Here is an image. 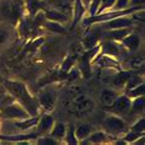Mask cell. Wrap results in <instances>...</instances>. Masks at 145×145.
Masks as SVG:
<instances>
[{"label":"cell","mask_w":145,"mask_h":145,"mask_svg":"<svg viewBox=\"0 0 145 145\" xmlns=\"http://www.w3.org/2000/svg\"><path fill=\"white\" fill-rule=\"evenodd\" d=\"M44 44V37H35L30 39V41H27L26 46H25V52H36V50H38L39 47H42Z\"/></svg>","instance_id":"30"},{"label":"cell","mask_w":145,"mask_h":145,"mask_svg":"<svg viewBox=\"0 0 145 145\" xmlns=\"http://www.w3.org/2000/svg\"><path fill=\"white\" fill-rule=\"evenodd\" d=\"M128 67L130 69H134V70H138V69H143L144 68V59L143 57H137V58H132L128 61Z\"/></svg>","instance_id":"37"},{"label":"cell","mask_w":145,"mask_h":145,"mask_svg":"<svg viewBox=\"0 0 145 145\" xmlns=\"http://www.w3.org/2000/svg\"><path fill=\"white\" fill-rule=\"evenodd\" d=\"M39 119V116H33V117L26 118V119H20V121H15L14 125L16 127L20 132H26V130L35 128L37 125V122Z\"/></svg>","instance_id":"22"},{"label":"cell","mask_w":145,"mask_h":145,"mask_svg":"<svg viewBox=\"0 0 145 145\" xmlns=\"http://www.w3.org/2000/svg\"><path fill=\"white\" fill-rule=\"evenodd\" d=\"M44 15L47 17V20L49 21H56V22H60V24H67L68 21H70V16L67 14L59 11L57 9H44Z\"/></svg>","instance_id":"20"},{"label":"cell","mask_w":145,"mask_h":145,"mask_svg":"<svg viewBox=\"0 0 145 145\" xmlns=\"http://www.w3.org/2000/svg\"><path fill=\"white\" fill-rule=\"evenodd\" d=\"M44 1H48V0H44Z\"/></svg>","instance_id":"46"},{"label":"cell","mask_w":145,"mask_h":145,"mask_svg":"<svg viewBox=\"0 0 145 145\" xmlns=\"http://www.w3.org/2000/svg\"><path fill=\"white\" fill-rule=\"evenodd\" d=\"M36 143L39 145H57V144H59L60 141L54 139L49 134H42V135L37 137V141H36Z\"/></svg>","instance_id":"34"},{"label":"cell","mask_w":145,"mask_h":145,"mask_svg":"<svg viewBox=\"0 0 145 145\" xmlns=\"http://www.w3.org/2000/svg\"><path fill=\"white\" fill-rule=\"evenodd\" d=\"M82 1V4L85 5V8L88 9V6H89V4H90V1H91V0H81Z\"/></svg>","instance_id":"44"},{"label":"cell","mask_w":145,"mask_h":145,"mask_svg":"<svg viewBox=\"0 0 145 145\" xmlns=\"http://www.w3.org/2000/svg\"><path fill=\"white\" fill-rule=\"evenodd\" d=\"M110 135L103 130H93L86 139L81 140L79 144H105L108 143Z\"/></svg>","instance_id":"17"},{"label":"cell","mask_w":145,"mask_h":145,"mask_svg":"<svg viewBox=\"0 0 145 145\" xmlns=\"http://www.w3.org/2000/svg\"><path fill=\"white\" fill-rule=\"evenodd\" d=\"M48 5L52 9H57L59 11L71 16L72 14V3L71 0H48Z\"/></svg>","instance_id":"21"},{"label":"cell","mask_w":145,"mask_h":145,"mask_svg":"<svg viewBox=\"0 0 145 145\" xmlns=\"http://www.w3.org/2000/svg\"><path fill=\"white\" fill-rule=\"evenodd\" d=\"M93 130H95V128H93L92 125L88 124V123H81V124H79L78 127H75V135H76L79 143H80L81 140L86 139Z\"/></svg>","instance_id":"24"},{"label":"cell","mask_w":145,"mask_h":145,"mask_svg":"<svg viewBox=\"0 0 145 145\" xmlns=\"http://www.w3.org/2000/svg\"><path fill=\"white\" fill-rule=\"evenodd\" d=\"M130 105H132V99L127 96L125 93H123V95L117 96L111 108H113L114 114H127L130 111Z\"/></svg>","instance_id":"13"},{"label":"cell","mask_w":145,"mask_h":145,"mask_svg":"<svg viewBox=\"0 0 145 145\" xmlns=\"http://www.w3.org/2000/svg\"><path fill=\"white\" fill-rule=\"evenodd\" d=\"M42 28L49 31V32H53V33H59V35H65L67 33V28L64 27L63 24L60 22H56V21H49L47 20L44 24H43Z\"/></svg>","instance_id":"25"},{"label":"cell","mask_w":145,"mask_h":145,"mask_svg":"<svg viewBox=\"0 0 145 145\" xmlns=\"http://www.w3.org/2000/svg\"><path fill=\"white\" fill-rule=\"evenodd\" d=\"M86 28L88 30L85 31V33L81 38V47L84 50L91 49L95 46L100 44V42L102 41V35H103V30L101 28L99 24H92Z\"/></svg>","instance_id":"5"},{"label":"cell","mask_w":145,"mask_h":145,"mask_svg":"<svg viewBox=\"0 0 145 145\" xmlns=\"http://www.w3.org/2000/svg\"><path fill=\"white\" fill-rule=\"evenodd\" d=\"M129 8V0H116L112 10H123Z\"/></svg>","instance_id":"41"},{"label":"cell","mask_w":145,"mask_h":145,"mask_svg":"<svg viewBox=\"0 0 145 145\" xmlns=\"http://www.w3.org/2000/svg\"><path fill=\"white\" fill-rule=\"evenodd\" d=\"M63 140H64V143L68 145H78L79 144V140H78L76 135H75V125L72 124V123H70V124L67 127Z\"/></svg>","instance_id":"27"},{"label":"cell","mask_w":145,"mask_h":145,"mask_svg":"<svg viewBox=\"0 0 145 145\" xmlns=\"http://www.w3.org/2000/svg\"><path fill=\"white\" fill-rule=\"evenodd\" d=\"M65 130H67V125L63 122H54V125L49 132V135L60 141L65 135Z\"/></svg>","instance_id":"26"},{"label":"cell","mask_w":145,"mask_h":145,"mask_svg":"<svg viewBox=\"0 0 145 145\" xmlns=\"http://www.w3.org/2000/svg\"><path fill=\"white\" fill-rule=\"evenodd\" d=\"M38 134H16V135H0V140H5V141H19L22 143L25 140H30V139H37Z\"/></svg>","instance_id":"28"},{"label":"cell","mask_w":145,"mask_h":145,"mask_svg":"<svg viewBox=\"0 0 145 145\" xmlns=\"http://www.w3.org/2000/svg\"><path fill=\"white\" fill-rule=\"evenodd\" d=\"M81 76V72L80 70H79L78 68H75V67H72L70 70H69L67 74H65V76H64V80L65 81H68V82H71V81H75V80H78L79 78Z\"/></svg>","instance_id":"35"},{"label":"cell","mask_w":145,"mask_h":145,"mask_svg":"<svg viewBox=\"0 0 145 145\" xmlns=\"http://www.w3.org/2000/svg\"><path fill=\"white\" fill-rule=\"evenodd\" d=\"M75 64H76V58H75L74 56H68V57L63 60V63L60 64V69H59L61 80H64L65 74H67V72L70 70L72 67H75Z\"/></svg>","instance_id":"29"},{"label":"cell","mask_w":145,"mask_h":145,"mask_svg":"<svg viewBox=\"0 0 145 145\" xmlns=\"http://www.w3.org/2000/svg\"><path fill=\"white\" fill-rule=\"evenodd\" d=\"M54 118L49 113H43L42 116H39V119L37 122V125L35 127L37 129L38 134H49V132L52 130L54 125Z\"/></svg>","instance_id":"14"},{"label":"cell","mask_w":145,"mask_h":145,"mask_svg":"<svg viewBox=\"0 0 145 145\" xmlns=\"http://www.w3.org/2000/svg\"><path fill=\"white\" fill-rule=\"evenodd\" d=\"M32 19V21L35 22V25L37 27H39V28H42V26H43V24L47 21V17H46V15H44V10H39L38 12H36L33 16L31 17Z\"/></svg>","instance_id":"36"},{"label":"cell","mask_w":145,"mask_h":145,"mask_svg":"<svg viewBox=\"0 0 145 145\" xmlns=\"http://www.w3.org/2000/svg\"><path fill=\"white\" fill-rule=\"evenodd\" d=\"M102 129L103 132H106L108 135L116 139H119L122 135L129 130L128 123L123 119L121 116L118 114H110L103 119L102 122Z\"/></svg>","instance_id":"3"},{"label":"cell","mask_w":145,"mask_h":145,"mask_svg":"<svg viewBox=\"0 0 145 145\" xmlns=\"http://www.w3.org/2000/svg\"><path fill=\"white\" fill-rule=\"evenodd\" d=\"M100 4H101V0H91L90 4L86 9V12H88V16H93L97 14V10L100 8Z\"/></svg>","instance_id":"39"},{"label":"cell","mask_w":145,"mask_h":145,"mask_svg":"<svg viewBox=\"0 0 145 145\" xmlns=\"http://www.w3.org/2000/svg\"><path fill=\"white\" fill-rule=\"evenodd\" d=\"M145 0H129V6H140L144 5Z\"/></svg>","instance_id":"42"},{"label":"cell","mask_w":145,"mask_h":145,"mask_svg":"<svg viewBox=\"0 0 145 145\" xmlns=\"http://www.w3.org/2000/svg\"><path fill=\"white\" fill-rule=\"evenodd\" d=\"M100 53V44L95 46L91 49L85 50L84 53L80 56V58L78 59V69L80 70L81 75L85 79H88L91 76V67H92V60L97 54Z\"/></svg>","instance_id":"7"},{"label":"cell","mask_w":145,"mask_h":145,"mask_svg":"<svg viewBox=\"0 0 145 145\" xmlns=\"http://www.w3.org/2000/svg\"><path fill=\"white\" fill-rule=\"evenodd\" d=\"M16 37L15 26L8 22H3L0 25V47H5L10 44Z\"/></svg>","instance_id":"12"},{"label":"cell","mask_w":145,"mask_h":145,"mask_svg":"<svg viewBox=\"0 0 145 145\" xmlns=\"http://www.w3.org/2000/svg\"><path fill=\"white\" fill-rule=\"evenodd\" d=\"M30 113L25 110L22 105H20L17 101H11L0 111V118L6 121H20V119L30 118Z\"/></svg>","instance_id":"4"},{"label":"cell","mask_w":145,"mask_h":145,"mask_svg":"<svg viewBox=\"0 0 145 145\" xmlns=\"http://www.w3.org/2000/svg\"><path fill=\"white\" fill-rule=\"evenodd\" d=\"M140 43H141L140 36L134 33L133 31L127 35L121 41V44L124 47L128 52H135V50H138V48L140 47Z\"/></svg>","instance_id":"15"},{"label":"cell","mask_w":145,"mask_h":145,"mask_svg":"<svg viewBox=\"0 0 145 145\" xmlns=\"http://www.w3.org/2000/svg\"><path fill=\"white\" fill-rule=\"evenodd\" d=\"M4 88L6 92L10 96L14 97V100L17 101L20 105H22L24 108L30 113L31 117L33 116H39V106L37 99L30 93L27 86L24 82L15 81V80H6L4 82Z\"/></svg>","instance_id":"1"},{"label":"cell","mask_w":145,"mask_h":145,"mask_svg":"<svg viewBox=\"0 0 145 145\" xmlns=\"http://www.w3.org/2000/svg\"><path fill=\"white\" fill-rule=\"evenodd\" d=\"M92 65H97V67H100L101 69H103V68H114V69H118V70H122L123 69L122 68V63L118 59H116V58H113V57L107 56V54H102V53H99L95 58H93Z\"/></svg>","instance_id":"11"},{"label":"cell","mask_w":145,"mask_h":145,"mask_svg":"<svg viewBox=\"0 0 145 145\" xmlns=\"http://www.w3.org/2000/svg\"><path fill=\"white\" fill-rule=\"evenodd\" d=\"M102 41L103 42H100V53L107 54L119 61H123L128 54V50L121 44V42H116L112 39H102Z\"/></svg>","instance_id":"6"},{"label":"cell","mask_w":145,"mask_h":145,"mask_svg":"<svg viewBox=\"0 0 145 145\" xmlns=\"http://www.w3.org/2000/svg\"><path fill=\"white\" fill-rule=\"evenodd\" d=\"M0 128H1V124H0Z\"/></svg>","instance_id":"45"},{"label":"cell","mask_w":145,"mask_h":145,"mask_svg":"<svg viewBox=\"0 0 145 145\" xmlns=\"http://www.w3.org/2000/svg\"><path fill=\"white\" fill-rule=\"evenodd\" d=\"M114 3H116V0H101V4H100L99 10H97V14L107 11V10H112Z\"/></svg>","instance_id":"40"},{"label":"cell","mask_w":145,"mask_h":145,"mask_svg":"<svg viewBox=\"0 0 145 145\" xmlns=\"http://www.w3.org/2000/svg\"><path fill=\"white\" fill-rule=\"evenodd\" d=\"M86 14V8L82 4L81 0H75L74 5H72V24H71V28H74L76 25L82 20V17Z\"/></svg>","instance_id":"19"},{"label":"cell","mask_w":145,"mask_h":145,"mask_svg":"<svg viewBox=\"0 0 145 145\" xmlns=\"http://www.w3.org/2000/svg\"><path fill=\"white\" fill-rule=\"evenodd\" d=\"M133 30L132 27H125V28H117V30H110V31H103L102 39H112L116 42H121L123 38L128 33H130Z\"/></svg>","instance_id":"16"},{"label":"cell","mask_w":145,"mask_h":145,"mask_svg":"<svg viewBox=\"0 0 145 145\" xmlns=\"http://www.w3.org/2000/svg\"><path fill=\"white\" fill-rule=\"evenodd\" d=\"M15 28L17 30L16 31L17 35L26 42L30 41V39H32V38H35V37H37L38 30H39V27L36 26L35 22L32 21V19L27 15H25L22 19L19 21V24L16 25Z\"/></svg>","instance_id":"8"},{"label":"cell","mask_w":145,"mask_h":145,"mask_svg":"<svg viewBox=\"0 0 145 145\" xmlns=\"http://www.w3.org/2000/svg\"><path fill=\"white\" fill-rule=\"evenodd\" d=\"M134 19L132 15H125V16H119L113 20L105 21V22L99 24L103 31H110V30H117V28H125V27H132L134 25Z\"/></svg>","instance_id":"10"},{"label":"cell","mask_w":145,"mask_h":145,"mask_svg":"<svg viewBox=\"0 0 145 145\" xmlns=\"http://www.w3.org/2000/svg\"><path fill=\"white\" fill-rule=\"evenodd\" d=\"M127 96L130 97V99H135V97H139V96H144L145 93V84L144 82H141V84L137 85L135 88L128 90V91L124 92Z\"/></svg>","instance_id":"33"},{"label":"cell","mask_w":145,"mask_h":145,"mask_svg":"<svg viewBox=\"0 0 145 145\" xmlns=\"http://www.w3.org/2000/svg\"><path fill=\"white\" fill-rule=\"evenodd\" d=\"M6 95H8V92H6L5 88H4V86L0 85V99H3V97L6 96Z\"/></svg>","instance_id":"43"},{"label":"cell","mask_w":145,"mask_h":145,"mask_svg":"<svg viewBox=\"0 0 145 145\" xmlns=\"http://www.w3.org/2000/svg\"><path fill=\"white\" fill-rule=\"evenodd\" d=\"M129 130H133L137 133H145V118L140 117L139 119H137V122L130 127Z\"/></svg>","instance_id":"38"},{"label":"cell","mask_w":145,"mask_h":145,"mask_svg":"<svg viewBox=\"0 0 145 145\" xmlns=\"http://www.w3.org/2000/svg\"><path fill=\"white\" fill-rule=\"evenodd\" d=\"M144 106H145V100L144 96H139L135 99H132V105H130V111L134 114H139L144 112Z\"/></svg>","instance_id":"31"},{"label":"cell","mask_w":145,"mask_h":145,"mask_svg":"<svg viewBox=\"0 0 145 145\" xmlns=\"http://www.w3.org/2000/svg\"><path fill=\"white\" fill-rule=\"evenodd\" d=\"M25 15L26 10L22 0H0V22H8L16 27Z\"/></svg>","instance_id":"2"},{"label":"cell","mask_w":145,"mask_h":145,"mask_svg":"<svg viewBox=\"0 0 145 145\" xmlns=\"http://www.w3.org/2000/svg\"><path fill=\"white\" fill-rule=\"evenodd\" d=\"M141 82H144L143 78H140L139 75H135V74H133V72H132V74H130V76L128 78V80H127L123 90H124V92H125V91H128V90H130V89L135 88L137 85L141 84Z\"/></svg>","instance_id":"32"},{"label":"cell","mask_w":145,"mask_h":145,"mask_svg":"<svg viewBox=\"0 0 145 145\" xmlns=\"http://www.w3.org/2000/svg\"><path fill=\"white\" fill-rule=\"evenodd\" d=\"M25 10H26V15L32 17L36 12L39 10L47 9V3L44 0H25Z\"/></svg>","instance_id":"18"},{"label":"cell","mask_w":145,"mask_h":145,"mask_svg":"<svg viewBox=\"0 0 145 145\" xmlns=\"http://www.w3.org/2000/svg\"><path fill=\"white\" fill-rule=\"evenodd\" d=\"M37 102L39 106V110L44 111V113H49L54 110L57 102V92L53 89H43L39 91L38 97H37Z\"/></svg>","instance_id":"9"},{"label":"cell","mask_w":145,"mask_h":145,"mask_svg":"<svg viewBox=\"0 0 145 145\" xmlns=\"http://www.w3.org/2000/svg\"><path fill=\"white\" fill-rule=\"evenodd\" d=\"M117 96H118V92L114 91L113 89H106L102 91V93H101V102H102V105L105 107L111 108L113 106Z\"/></svg>","instance_id":"23"}]
</instances>
